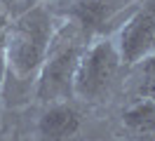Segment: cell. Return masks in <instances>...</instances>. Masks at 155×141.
Here are the masks:
<instances>
[{
	"label": "cell",
	"instance_id": "6da1fadb",
	"mask_svg": "<svg viewBox=\"0 0 155 141\" xmlns=\"http://www.w3.org/2000/svg\"><path fill=\"white\" fill-rule=\"evenodd\" d=\"M87 45L89 33L75 19L54 26L45 61L35 75V94L40 101L52 103L66 101L68 96H73V78Z\"/></svg>",
	"mask_w": 155,
	"mask_h": 141
},
{
	"label": "cell",
	"instance_id": "7a4b0ae2",
	"mask_svg": "<svg viewBox=\"0 0 155 141\" xmlns=\"http://www.w3.org/2000/svg\"><path fill=\"white\" fill-rule=\"evenodd\" d=\"M54 26L57 24L52 14L42 5L26 9L21 17L14 19V24L7 26V66L14 78L33 80L38 75Z\"/></svg>",
	"mask_w": 155,
	"mask_h": 141
},
{
	"label": "cell",
	"instance_id": "3957f363",
	"mask_svg": "<svg viewBox=\"0 0 155 141\" xmlns=\"http://www.w3.org/2000/svg\"><path fill=\"white\" fill-rule=\"evenodd\" d=\"M120 66L122 61L117 54L115 40L99 38L89 42L73 78V96L82 101H101L110 92Z\"/></svg>",
	"mask_w": 155,
	"mask_h": 141
},
{
	"label": "cell",
	"instance_id": "277c9868",
	"mask_svg": "<svg viewBox=\"0 0 155 141\" xmlns=\"http://www.w3.org/2000/svg\"><path fill=\"white\" fill-rule=\"evenodd\" d=\"M115 47L125 66H136L141 59L155 52V0H146L127 19L117 33Z\"/></svg>",
	"mask_w": 155,
	"mask_h": 141
},
{
	"label": "cell",
	"instance_id": "5b68a950",
	"mask_svg": "<svg viewBox=\"0 0 155 141\" xmlns=\"http://www.w3.org/2000/svg\"><path fill=\"white\" fill-rule=\"evenodd\" d=\"M82 127V115L68 101H52L38 120V132L45 141H68Z\"/></svg>",
	"mask_w": 155,
	"mask_h": 141
},
{
	"label": "cell",
	"instance_id": "8992f818",
	"mask_svg": "<svg viewBox=\"0 0 155 141\" xmlns=\"http://www.w3.org/2000/svg\"><path fill=\"white\" fill-rule=\"evenodd\" d=\"M125 127L134 134H155V99L141 96L122 113Z\"/></svg>",
	"mask_w": 155,
	"mask_h": 141
},
{
	"label": "cell",
	"instance_id": "52a82bcc",
	"mask_svg": "<svg viewBox=\"0 0 155 141\" xmlns=\"http://www.w3.org/2000/svg\"><path fill=\"white\" fill-rule=\"evenodd\" d=\"M141 64V85H139V94L155 99V52L148 54L146 59L139 61Z\"/></svg>",
	"mask_w": 155,
	"mask_h": 141
},
{
	"label": "cell",
	"instance_id": "ba28073f",
	"mask_svg": "<svg viewBox=\"0 0 155 141\" xmlns=\"http://www.w3.org/2000/svg\"><path fill=\"white\" fill-rule=\"evenodd\" d=\"M7 73H10V66H7V26H0V89L5 85Z\"/></svg>",
	"mask_w": 155,
	"mask_h": 141
},
{
	"label": "cell",
	"instance_id": "9c48e42d",
	"mask_svg": "<svg viewBox=\"0 0 155 141\" xmlns=\"http://www.w3.org/2000/svg\"><path fill=\"white\" fill-rule=\"evenodd\" d=\"M134 141H155V134H134Z\"/></svg>",
	"mask_w": 155,
	"mask_h": 141
}]
</instances>
